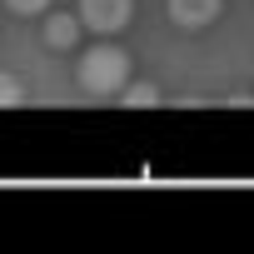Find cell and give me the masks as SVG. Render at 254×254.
I'll use <instances>...</instances> for the list:
<instances>
[{
    "mask_svg": "<svg viewBox=\"0 0 254 254\" xmlns=\"http://www.w3.org/2000/svg\"><path fill=\"white\" fill-rule=\"evenodd\" d=\"M125 85H130V55H125L120 45L85 50V60H80V90H90V95H120Z\"/></svg>",
    "mask_w": 254,
    "mask_h": 254,
    "instance_id": "1",
    "label": "cell"
},
{
    "mask_svg": "<svg viewBox=\"0 0 254 254\" xmlns=\"http://www.w3.org/2000/svg\"><path fill=\"white\" fill-rule=\"evenodd\" d=\"M135 15V0H80V20L95 35H120Z\"/></svg>",
    "mask_w": 254,
    "mask_h": 254,
    "instance_id": "2",
    "label": "cell"
},
{
    "mask_svg": "<svg viewBox=\"0 0 254 254\" xmlns=\"http://www.w3.org/2000/svg\"><path fill=\"white\" fill-rule=\"evenodd\" d=\"M165 10H170V20H175L180 30H204V25L219 20L224 0H165Z\"/></svg>",
    "mask_w": 254,
    "mask_h": 254,
    "instance_id": "3",
    "label": "cell"
},
{
    "mask_svg": "<svg viewBox=\"0 0 254 254\" xmlns=\"http://www.w3.org/2000/svg\"><path fill=\"white\" fill-rule=\"evenodd\" d=\"M80 10L70 15V10H55V15H45V45L50 50H75L80 45Z\"/></svg>",
    "mask_w": 254,
    "mask_h": 254,
    "instance_id": "4",
    "label": "cell"
},
{
    "mask_svg": "<svg viewBox=\"0 0 254 254\" xmlns=\"http://www.w3.org/2000/svg\"><path fill=\"white\" fill-rule=\"evenodd\" d=\"M120 105H125V110H155V105H160L155 80H130V85L120 90Z\"/></svg>",
    "mask_w": 254,
    "mask_h": 254,
    "instance_id": "5",
    "label": "cell"
},
{
    "mask_svg": "<svg viewBox=\"0 0 254 254\" xmlns=\"http://www.w3.org/2000/svg\"><path fill=\"white\" fill-rule=\"evenodd\" d=\"M15 105H25V80L0 70V110H15Z\"/></svg>",
    "mask_w": 254,
    "mask_h": 254,
    "instance_id": "6",
    "label": "cell"
},
{
    "mask_svg": "<svg viewBox=\"0 0 254 254\" xmlns=\"http://www.w3.org/2000/svg\"><path fill=\"white\" fill-rule=\"evenodd\" d=\"M5 5H10L15 15H45V10H50V0H5Z\"/></svg>",
    "mask_w": 254,
    "mask_h": 254,
    "instance_id": "7",
    "label": "cell"
}]
</instances>
